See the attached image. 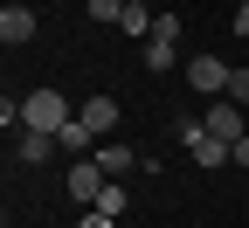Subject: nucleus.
<instances>
[{"mask_svg": "<svg viewBox=\"0 0 249 228\" xmlns=\"http://www.w3.org/2000/svg\"><path fill=\"white\" fill-rule=\"evenodd\" d=\"M62 124H70L62 90H28V97H21V132H49V139H62Z\"/></svg>", "mask_w": 249, "mask_h": 228, "instance_id": "f257e3e1", "label": "nucleus"}, {"mask_svg": "<svg viewBox=\"0 0 249 228\" xmlns=\"http://www.w3.org/2000/svg\"><path fill=\"white\" fill-rule=\"evenodd\" d=\"M173 62H180V14H160V21H152V35H145V70L166 76Z\"/></svg>", "mask_w": 249, "mask_h": 228, "instance_id": "f03ea898", "label": "nucleus"}, {"mask_svg": "<svg viewBox=\"0 0 249 228\" xmlns=\"http://www.w3.org/2000/svg\"><path fill=\"white\" fill-rule=\"evenodd\" d=\"M111 187V173L97 166V159H70V201H83V208H97V193Z\"/></svg>", "mask_w": 249, "mask_h": 228, "instance_id": "7ed1b4c3", "label": "nucleus"}, {"mask_svg": "<svg viewBox=\"0 0 249 228\" xmlns=\"http://www.w3.org/2000/svg\"><path fill=\"white\" fill-rule=\"evenodd\" d=\"M187 83H194L201 97H229V62L222 55H194L187 62Z\"/></svg>", "mask_w": 249, "mask_h": 228, "instance_id": "20e7f679", "label": "nucleus"}, {"mask_svg": "<svg viewBox=\"0 0 249 228\" xmlns=\"http://www.w3.org/2000/svg\"><path fill=\"white\" fill-rule=\"evenodd\" d=\"M201 124H208V132L222 139V145H235V139H242V118H235V97H214V104L201 111Z\"/></svg>", "mask_w": 249, "mask_h": 228, "instance_id": "39448f33", "label": "nucleus"}, {"mask_svg": "<svg viewBox=\"0 0 249 228\" xmlns=\"http://www.w3.org/2000/svg\"><path fill=\"white\" fill-rule=\"evenodd\" d=\"M35 7H0V42H7V49H21V42H35Z\"/></svg>", "mask_w": 249, "mask_h": 228, "instance_id": "423d86ee", "label": "nucleus"}, {"mask_svg": "<svg viewBox=\"0 0 249 228\" xmlns=\"http://www.w3.org/2000/svg\"><path fill=\"white\" fill-rule=\"evenodd\" d=\"M76 118H83L97 139H104V132H118V97H104V90H97V97H90V104H83Z\"/></svg>", "mask_w": 249, "mask_h": 228, "instance_id": "0eeeda50", "label": "nucleus"}, {"mask_svg": "<svg viewBox=\"0 0 249 228\" xmlns=\"http://www.w3.org/2000/svg\"><path fill=\"white\" fill-rule=\"evenodd\" d=\"M90 159H97V166H104L111 180H124V173H132V166H139V159H132V152H124V145H97V152H90Z\"/></svg>", "mask_w": 249, "mask_h": 228, "instance_id": "6e6552de", "label": "nucleus"}, {"mask_svg": "<svg viewBox=\"0 0 249 228\" xmlns=\"http://www.w3.org/2000/svg\"><path fill=\"white\" fill-rule=\"evenodd\" d=\"M55 145H62V139H49V132H21V159H28V166H42Z\"/></svg>", "mask_w": 249, "mask_h": 228, "instance_id": "1a4fd4ad", "label": "nucleus"}, {"mask_svg": "<svg viewBox=\"0 0 249 228\" xmlns=\"http://www.w3.org/2000/svg\"><path fill=\"white\" fill-rule=\"evenodd\" d=\"M152 21H160V14H145V7H124V21H118V28H124V35H152Z\"/></svg>", "mask_w": 249, "mask_h": 228, "instance_id": "9d476101", "label": "nucleus"}, {"mask_svg": "<svg viewBox=\"0 0 249 228\" xmlns=\"http://www.w3.org/2000/svg\"><path fill=\"white\" fill-rule=\"evenodd\" d=\"M90 21H124V0H83Z\"/></svg>", "mask_w": 249, "mask_h": 228, "instance_id": "9b49d317", "label": "nucleus"}, {"mask_svg": "<svg viewBox=\"0 0 249 228\" xmlns=\"http://www.w3.org/2000/svg\"><path fill=\"white\" fill-rule=\"evenodd\" d=\"M97 208H104V214H111V221H118V214H124V180H111V187H104V193H97Z\"/></svg>", "mask_w": 249, "mask_h": 228, "instance_id": "f8f14e48", "label": "nucleus"}, {"mask_svg": "<svg viewBox=\"0 0 249 228\" xmlns=\"http://www.w3.org/2000/svg\"><path fill=\"white\" fill-rule=\"evenodd\" d=\"M229 97H235V104H249V62H235V70H229Z\"/></svg>", "mask_w": 249, "mask_h": 228, "instance_id": "ddd939ff", "label": "nucleus"}, {"mask_svg": "<svg viewBox=\"0 0 249 228\" xmlns=\"http://www.w3.org/2000/svg\"><path fill=\"white\" fill-rule=\"evenodd\" d=\"M76 228H118V221H111L104 208H83V214H76Z\"/></svg>", "mask_w": 249, "mask_h": 228, "instance_id": "4468645a", "label": "nucleus"}, {"mask_svg": "<svg viewBox=\"0 0 249 228\" xmlns=\"http://www.w3.org/2000/svg\"><path fill=\"white\" fill-rule=\"evenodd\" d=\"M235 35L249 42V0H235Z\"/></svg>", "mask_w": 249, "mask_h": 228, "instance_id": "2eb2a0df", "label": "nucleus"}, {"mask_svg": "<svg viewBox=\"0 0 249 228\" xmlns=\"http://www.w3.org/2000/svg\"><path fill=\"white\" fill-rule=\"evenodd\" d=\"M229 166H249V132L235 139V159H229Z\"/></svg>", "mask_w": 249, "mask_h": 228, "instance_id": "dca6fc26", "label": "nucleus"}, {"mask_svg": "<svg viewBox=\"0 0 249 228\" xmlns=\"http://www.w3.org/2000/svg\"><path fill=\"white\" fill-rule=\"evenodd\" d=\"M124 7H145V0H124Z\"/></svg>", "mask_w": 249, "mask_h": 228, "instance_id": "f3484780", "label": "nucleus"}]
</instances>
